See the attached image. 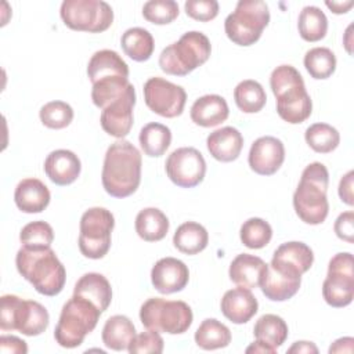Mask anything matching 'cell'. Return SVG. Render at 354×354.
<instances>
[{
    "label": "cell",
    "instance_id": "45",
    "mask_svg": "<svg viewBox=\"0 0 354 354\" xmlns=\"http://www.w3.org/2000/svg\"><path fill=\"white\" fill-rule=\"evenodd\" d=\"M184 8L188 17L201 22L212 21L218 14V3L216 0H188Z\"/></svg>",
    "mask_w": 354,
    "mask_h": 354
},
{
    "label": "cell",
    "instance_id": "30",
    "mask_svg": "<svg viewBox=\"0 0 354 354\" xmlns=\"http://www.w3.org/2000/svg\"><path fill=\"white\" fill-rule=\"evenodd\" d=\"M209 242L206 228L196 221H185L176 230L173 243L177 250L185 254H196L202 252Z\"/></svg>",
    "mask_w": 354,
    "mask_h": 354
},
{
    "label": "cell",
    "instance_id": "40",
    "mask_svg": "<svg viewBox=\"0 0 354 354\" xmlns=\"http://www.w3.org/2000/svg\"><path fill=\"white\" fill-rule=\"evenodd\" d=\"M242 243L249 249H261L267 246L272 238L271 225L259 217L248 218L239 231Z\"/></svg>",
    "mask_w": 354,
    "mask_h": 354
},
{
    "label": "cell",
    "instance_id": "50",
    "mask_svg": "<svg viewBox=\"0 0 354 354\" xmlns=\"http://www.w3.org/2000/svg\"><path fill=\"white\" fill-rule=\"evenodd\" d=\"M288 353L289 354H293V353H296V354H301V353H307V354L314 353V354H317L318 348H317V346L313 342L301 340V342H295L293 346H290L288 348Z\"/></svg>",
    "mask_w": 354,
    "mask_h": 354
},
{
    "label": "cell",
    "instance_id": "20",
    "mask_svg": "<svg viewBox=\"0 0 354 354\" xmlns=\"http://www.w3.org/2000/svg\"><path fill=\"white\" fill-rule=\"evenodd\" d=\"M80 170V159L69 149H55L44 160V173L57 185L72 184L79 177Z\"/></svg>",
    "mask_w": 354,
    "mask_h": 354
},
{
    "label": "cell",
    "instance_id": "24",
    "mask_svg": "<svg viewBox=\"0 0 354 354\" xmlns=\"http://www.w3.org/2000/svg\"><path fill=\"white\" fill-rule=\"evenodd\" d=\"M314 261L311 248L303 242H285L277 248L272 254L271 264L292 270L300 275L307 272Z\"/></svg>",
    "mask_w": 354,
    "mask_h": 354
},
{
    "label": "cell",
    "instance_id": "38",
    "mask_svg": "<svg viewBox=\"0 0 354 354\" xmlns=\"http://www.w3.org/2000/svg\"><path fill=\"white\" fill-rule=\"evenodd\" d=\"M304 140L313 151L318 153H329L337 148L340 134L328 123H314L306 129Z\"/></svg>",
    "mask_w": 354,
    "mask_h": 354
},
{
    "label": "cell",
    "instance_id": "7",
    "mask_svg": "<svg viewBox=\"0 0 354 354\" xmlns=\"http://www.w3.org/2000/svg\"><path fill=\"white\" fill-rule=\"evenodd\" d=\"M50 324L44 306L35 300H24L17 295H3L0 299L1 330H18L25 336L41 335Z\"/></svg>",
    "mask_w": 354,
    "mask_h": 354
},
{
    "label": "cell",
    "instance_id": "21",
    "mask_svg": "<svg viewBox=\"0 0 354 354\" xmlns=\"http://www.w3.org/2000/svg\"><path fill=\"white\" fill-rule=\"evenodd\" d=\"M207 151L220 162H232L238 159L243 147V137L238 129L225 126L214 130L206 138Z\"/></svg>",
    "mask_w": 354,
    "mask_h": 354
},
{
    "label": "cell",
    "instance_id": "34",
    "mask_svg": "<svg viewBox=\"0 0 354 354\" xmlns=\"http://www.w3.org/2000/svg\"><path fill=\"white\" fill-rule=\"evenodd\" d=\"M195 343L203 350L224 348L231 343V330L216 318H206L195 332Z\"/></svg>",
    "mask_w": 354,
    "mask_h": 354
},
{
    "label": "cell",
    "instance_id": "10",
    "mask_svg": "<svg viewBox=\"0 0 354 354\" xmlns=\"http://www.w3.org/2000/svg\"><path fill=\"white\" fill-rule=\"evenodd\" d=\"M115 227L113 214L105 207H91L80 218L79 249L84 257L102 259L111 248V234Z\"/></svg>",
    "mask_w": 354,
    "mask_h": 354
},
{
    "label": "cell",
    "instance_id": "17",
    "mask_svg": "<svg viewBox=\"0 0 354 354\" xmlns=\"http://www.w3.org/2000/svg\"><path fill=\"white\" fill-rule=\"evenodd\" d=\"M300 283V274L270 263L263 272L259 286L267 299L272 301H285L299 292Z\"/></svg>",
    "mask_w": 354,
    "mask_h": 354
},
{
    "label": "cell",
    "instance_id": "47",
    "mask_svg": "<svg viewBox=\"0 0 354 354\" xmlns=\"http://www.w3.org/2000/svg\"><path fill=\"white\" fill-rule=\"evenodd\" d=\"M0 350L1 353H17V354H26L28 346L26 342L17 337V336H6L0 337Z\"/></svg>",
    "mask_w": 354,
    "mask_h": 354
},
{
    "label": "cell",
    "instance_id": "18",
    "mask_svg": "<svg viewBox=\"0 0 354 354\" xmlns=\"http://www.w3.org/2000/svg\"><path fill=\"white\" fill-rule=\"evenodd\" d=\"M189 281V270L184 261L176 257H163L151 270V282L162 295L183 290Z\"/></svg>",
    "mask_w": 354,
    "mask_h": 354
},
{
    "label": "cell",
    "instance_id": "52",
    "mask_svg": "<svg viewBox=\"0 0 354 354\" xmlns=\"http://www.w3.org/2000/svg\"><path fill=\"white\" fill-rule=\"evenodd\" d=\"M245 351L246 353H264V354L266 353H268V354H275L277 353V350H274L272 347H270V346H267V344H264V343H261L259 340L252 343Z\"/></svg>",
    "mask_w": 354,
    "mask_h": 354
},
{
    "label": "cell",
    "instance_id": "42",
    "mask_svg": "<svg viewBox=\"0 0 354 354\" xmlns=\"http://www.w3.org/2000/svg\"><path fill=\"white\" fill-rule=\"evenodd\" d=\"M19 241L28 248H50L54 241L53 227L41 220L32 221L21 230Z\"/></svg>",
    "mask_w": 354,
    "mask_h": 354
},
{
    "label": "cell",
    "instance_id": "15",
    "mask_svg": "<svg viewBox=\"0 0 354 354\" xmlns=\"http://www.w3.org/2000/svg\"><path fill=\"white\" fill-rule=\"evenodd\" d=\"M136 105L134 86L118 100L112 101L101 112V127L109 136L123 140L131 130L134 116L133 108Z\"/></svg>",
    "mask_w": 354,
    "mask_h": 354
},
{
    "label": "cell",
    "instance_id": "14",
    "mask_svg": "<svg viewBox=\"0 0 354 354\" xmlns=\"http://www.w3.org/2000/svg\"><path fill=\"white\" fill-rule=\"evenodd\" d=\"M167 177L181 188L196 187L206 174V162L202 153L192 147L174 149L165 163Z\"/></svg>",
    "mask_w": 354,
    "mask_h": 354
},
{
    "label": "cell",
    "instance_id": "19",
    "mask_svg": "<svg viewBox=\"0 0 354 354\" xmlns=\"http://www.w3.org/2000/svg\"><path fill=\"white\" fill-rule=\"evenodd\" d=\"M221 313L231 322L241 325L254 317L259 310V303L250 289L238 286L224 293L221 299Z\"/></svg>",
    "mask_w": 354,
    "mask_h": 354
},
{
    "label": "cell",
    "instance_id": "31",
    "mask_svg": "<svg viewBox=\"0 0 354 354\" xmlns=\"http://www.w3.org/2000/svg\"><path fill=\"white\" fill-rule=\"evenodd\" d=\"M288 325L279 315L275 314H264L261 315L254 326H253V335L256 340L272 347L274 350H278L285 340L288 339Z\"/></svg>",
    "mask_w": 354,
    "mask_h": 354
},
{
    "label": "cell",
    "instance_id": "13",
    "mask_svg": "<svg viewBox=\"0 0 354 354\" xmlns=\"http://www.w3.org/2000/svg\"><path fill=\"white\" fill-rule=\"evenodd\" d=\"M144 100L147 106L159 116L176 118L184 111L185 90L163 77H149L144 84Z\"/></svg>",
    "mask_w": 354,
    "mask_h": 354
},
{
    "label": "cell",
    "instance_id": "3",
    "mask_svg": "<svg viewBox=\"0 0 354 354\" xmlns=\"http://www.w3.org/2000/svg\"><path fill=\"white\" fill-rule=\"evenodd\" d=\"M270 86L277 98L279 118L290 124L303 123L313 112V102L304 80L292 65L277 66L270 76Z\"/></svg>",
    "mask_w": 354,
    "mask_h": 354
},
{
    "label": "cell",
    "instance_id": "28",
    "mask_svg": "<svg viewBox=\"0 0 354 354\" xmlns=\"http://www.w3.org/2000/svg\"><path fill=\"white\" fill-rule=\"evenodd\" d=\"M169 218L158 207H145L136 217V232L147 242L162 241L169 231Z\"/></svg>",
    "mask_w": 354,
    "mask_h": 354
},
{
    "label": "cell",
    "instance_id": "41",
    "mask_svg": "<svg viewBox=\"0 0 354 354\" xmlns=\"http://www.w3.org/2000/svg\"><path fill=\"white\" fill-rule=\"evenodd\" d=\"M39 116L46 127L59 130L71 124L73 120V109L64 101H51L40 108Z\"/></svg>",
    "mask_w": 354,
    "mask_h": 354
},
{
    "label": "cell",
    "instance_id": "32",
    "mask_svg": "<svg viewBox=\"0 0 354 354\" xmlns=\"http://www.w3.org/2000/svg\"><path fill=\"white\" fill-rule=\"evenodd\" d=\"M120 46L124 54L137 62L148 61L155 48L152 35L140 26L127 29L120 37Z\"/></svg>",
    "mask_w": 354,
    "mask_h": 354
},
{
    "label": "cell",
    "instance_id": "12",
    "mask_svg": "<svg viewBox=\"0 0 354 354\" xmlns=\"http://www.w3.org/2000/svg\"><path fill=\"white\" fill-rule=\"evenodd\" d=\"M322 296L332 307H346L354 297V261L348 252L335 254L328 264Z\"/></svg>",
    "mask_w": 354,
    "mask_h": 354
},
{
    "label": "cell",
    "instance_id": "25",
    "mask_svg": "<svg viewBox=\"0 0 354 354\" xmlns=\"http://www.w3.org/2000/svg\"><path fill=\"white\" fill-rule=\"evenodd\" d=\"M73 295L91 301L97 308L104 313L112 301V288L109 281L98 272H87L82 275L73 289Z\"/></svg>",
    "mask_w": 354,
    "mask_h": 354
},
{
    "label": "cell",
    "instance_id": "51",
    "mask_svg": "<svg viewBox=\"0 0 354 354\" xmlns=\"http://www.w3.org/2000/svg\"><path fill=\"white\" fill-rule=\"evenodd\" d=\"M325 4L335 14H346L354 6L351 0L350 1H326Z\"/></svg>",
    "mask_w": 354,
    "mask_h": 354
},
{
    "label": "cell",
    "instance_id": "37",
    "mask_svg": "<svg viewBox=\"0 0 354 354\" xmlns=\"http://www.w3.org/2000/svg\"><path fill=\"white\" fill-rule=\"evenodd\" d=\"M234 100L242 112L256 113L264 108L267 95L259 82L246 79L238 83L234 88Z\"/></svg>",
    "mask_w": 354,
    "mask_h": 354
},
{
    "label": "cell",
    "instance_id": "33",
    "mask_svg": "<svg viewBox=\"0 0 354 354\" xmlns=\"http://www.w3.org/2000/svg\"><path fill=\"white\" fill-rule=\"evenodd\" d=\"M140 145L145 155L151 158L162 156L171 142V131L167 126L156 122L147 123L138 136Z\"/></svg>",
    "mask_w": 354,
    "mask_h": 354
},
{
    "label": "cell",
    "instance_id": "53",
    "mask_svg": "<svg viewBox=\"0 0 354 354\" xmlns=\"http://www.w3.org/2000/svg\"><path fill=\"white\" fill-rule=\"evenodd\" d=\"M351 29H353V25H350L347 29H346V33H344V40H343V44L347 50L348 54H353V48H351V44H353V40H351Z\"/></svg>",
    "mask_w": 354,
    "mask_h": 354
},
{
    "label": "cell",
    "instance_id": "49",
    "mask_svg": "<svg viewBox=\"0 0 354 354\" xmlns=\"http://www.w3.org/2000/svg\"><path fill=\"white\" fill-rule=\"evenodd\" d=\"M353 337H340L332 343V346L329 347V353H353Z\"/></svg>",
    "mask_w": 354,
    "mask_h": 354
},
{
    "label": "cell",
    "instance_id": "27",
    "mask_svg": "<svg viewBox=\"0 0 354 354\" xmlns=\"http://www.w3.org/2000/svg\"><path fill=\"white\" fill-rule=\"evenodd\" d=\"M87 75L93 84L109 76L129 77V66L116 51L105 48L91 55L87 65Z\"/></svg>",
    "mask_w": 354,
    "mask_h": 354
},
{
    "label": "cell",
    "instance_id": "39",
    "mask_svg": "<svg viewBox=\"0 0 354 354\" xmlns=\"http://www.w3.org/2000/svg\"><path fill=\"white\" fill-rule=\"evenodd\" d=\"M304 66L311 77L328 79L336 69V57L328 47H314L304 55Z\"/></svg>",
    "mask_w": 354,
    "mask_h": 354
},
{
    "label": "cell",
    "instance_id": "23",
    "mask_svg": "<svg viewBox=\"0 0 354 354\" xmlns=\"http://www.w3.org/2000/svg\"><path fill=\"white\" fill-rule=\"evenodd\" d=\"M191 120L202 127H214L230 115L227 101L217 94H206L195 100L191 106Z\"/></svg>",
    "mask_w": 354,
    "mask_h": 354
},
{
    "label": "cell",
    "instance_id": "29",
    "mask_svg": "<svg viewBox=\"0 0 354 354\" xmlns=\"http://www.w3.org/2000/svg\"><path fill=\"white\" fill-rule=\"evenodd\" d=\"M102 343L115 351L127 350L136 337V328L126 315H112L102 328Z\"/></svg>",
    "mask_w": 354,
    "mask_h": 354
},
{
    "label": "cell",
    "instance_id": "22",
    "mask_svg": "<svg viewBox=\"0 0 354 354\" xmlns=\"http://www.w3.org/2000/svg\"><path fill=\"white\" fill-rule=\"evenodd\" d=\"M51 195L47 185L37 178H24L18 183L14 201L17 207L24 213H40L50 203Z\"/></svg>",
    "mask_w": 354,
    "mask_h": 354
},
{
    "label": "cell",
    "instance_id": "8",
    "mask_svg": "<svg viewBox=\"0 0 354 354\" xmlns=\"http://www.w3.org/2000/svg\"><path fill=\"white\" fill-rule=\"evenodd\" d=\"M270 22L268 6L263 0H241L225 18L227 37L238 46L254 44Z\"/></svg>",
    "mask_w": 354,
    "mask_h": 354
},
{
    "label": "cell",
    "instance_id": "16",
    "mask_svg": "<svg viewBox=\"0 0 354 354\" xmlns=\"http://www.w3.org/2000/svg\"><path fill=\"white\" fill-rule=\"evenodd\" d=\"M285 160L282 141L272 136L257 138L249 151L248 162L250 169L260 176H271L279 170Z\"/></svg>",
    "mask_w": 354,
    "mask_h": 354
},
{
    "label": "cell",
    "instance_id": "4",
    "mask_svg": "<svg viewBox=\"0 0 354 354\" xmlns=\"http://www.w3.org/2000/svg\"><path fill=\"white\" fill-rule=\"evenodd\" d=\"M328 184L329 173L324 163L313 162L306 166L293 194L295 212L306 224L318 225L325 221L329 212Z\"/></svg>",
    "mask_w": 354,
    "mask_h": 354
},
{
    "label": "cell",
    "instance_id": "11",
    "mask_svg": "<svg viewBox=\"0 0 354 354\" xmlns=\"http://www.w3.org/2000/svg\"><path fill=\"white\" fill-rule=\"evenodd\" d=\"M59 15L69 29L88 33H101L113 22V10L102 0H65Z\"/></svg>",
    "mask_w": 354,
    "mask_h": 354
},
{
    "label": "cell",
    "instance_id": "36",
    "mask_svg": "<svg viewBox=\"0 0 354 354\" xmlns=\"http://www.w3.org/2000/svg\"><path fill=\"white\" fill-rule=\"evenodd\" d=\"M133 84L129 82V77H122V76L104 77L93 84V90H91L93 104L104 109L112 101L118 100L124 93H127Z\"/></svg>",
    "mask_w": 354,
    "mask_h": 354
},
{
    "label": "cell",
    "instance_id": "48",
    "mask_svg": "<svg viewBox=\"0 0 354 354\" xmlns=\"http://www.w3.org/2000/svg\"><path fill=\"white\" fill-rule=\"evenodd\" d=\"M353 180H354V171H347L340 183H339V196L343 203L353 206L354 205V196H353Z\"/></svg>",
    "mask_w": 354,
    "mask_h": 354
},
{
    "label": "cell",
    "instance_id": "35",
    "mask_svg": "<svg viewBox=\"0 0 354 354\" xmlns=\"http://www.w3.org/2000/svg\"><path fill=\"white\" fill-rule=\"evenodd\" d=\"M297 29L303 40L310 43L319 41L328 32V18L321 8L307 6L299 14Z\"/></svg>",
    "mask_w": 354,
    "mask_h": 354
},
{
    "label": "cell",
    "instance_id": "46",
    "mask_svg": "<svg viewBox=\"0 0 354 354\" xmlns=\"http://www.w3.org/2000/svg\"><path fill=\"white\" fill-rule=\"evenodd\" d=\"M335 232L342 241L354 242V213L351 210L339 214L335 221Z\"/></svg>",
    "mask_w": 354,
    "mask_h": 354
},
{
    "label": "cell",
    "instance_id": "6",
    "mask_svg": "<svg viewBox=\"0 0 354 354\" xmlns=\"http://www.w3.org/2000/svg\"><path fill=\"white\" fill-rule=\"evenodd\" d=\"M102 313L84 297L73 295L62 307L54 330L55 342L65 348L80 346L90 332L94 330Z\"/></svg>",
    "mask_w": 354,
    "mask_h": 354
},
{
    "label": "cell",
    "instance_id": "5",
    "mask_svg": "<svg viewBox=\"0 0 354 354\" xmlns=\"http://www.w3.org/2000/svg\"><path fill=\"white\" fill-rule=\"evenodd\" d=\"M212 53L206 35L198 30L184 33L178 41L165 47L159 55V66L167 75L187 76L203 65Z\"/></svg>",
    "mask_w": 354,
    "mask_h": 354
},
{
    "label": "cell",
    "instance_id": "2",
    "mask_svg": "<svg viewBox=\"0 0 354 354\" xmlns=\"http://www.w3.org/2000/svg\"><path fill=\"white\" fill-rule=\"evenodd\" d=\"M18 272L44 296H57L65 286L66 271L50 248L22 246L15 256Z\"/></svg>",
    "mask_w": 354,
    "mask_h": 354
},
{
    "label": "cell",
    "instance_id": "9",
    "mask_svg": "<svg viewBox=\"0 0 354 354\" xmlns=\"http://www.w3.org/2000/svg\"><path fill=\"white\" fill-rule=\"evenodd\" d=\"M140 319L147 329L169 335H181L189 329L194 315L185 301L151 297L142 303Z\"/></svg>",
    "mask_w": 354,
    "mask_h": 354
},
{
    "label": "cell",
    "instance_id": "26",
    "mask_svg": "<svg viewBox=\"0 0 354 354\" xmlns=\"http://www.w3.org/2000/svg\"><path fill=\"white\" fill-rule=\"evenodd\" d=\"M266 267L267 263L263 259L254 254L241 253L231 261L228 275L230 279L238 286L253 289L260 285Z\"/></svg>",
    "mask_w": 354,
    "mask_h": 354
},
{
    "label": "cell",
    "instance_id": "1",
    "mask_svg": "<svg viewBox=\"0 0 354 354\" xmlns=\"http://www.w3.org/2000/svg\"><path fill=\"white\" fill-rule=\"evenodd\" d=\"M142 158L140 151L126 140L109 145L102 165V185L113 198H126L134 194L141 181Z\"/></svg>",
    "mask_w": 354,
    "mask_h": 354
},
{
    "label": "cell",
    "instance_id": "44",
    "mask_svg": "<svg viewBox=\"0 0 354 354\" xmlns=\"http://www.w3.org/2000/svg\"><path fill=\"white\" fill-rule=\"evenodd\" d=\"M163 346H165V342L159 335V332L148 329L147 332L136 335L127 351L130 354H147V353L159 354L163 351Z\"/></svg>",
    "mask_w": 354,
    "mask_h": 354
},
{
    "label": "cell",
    "instance_id": "43",
    "mask_svg": "<svg viewBox=\"0 0 354 354\" xmlns=\"http://www.w3.org/2000/svg\"><path fill=\"white\" fill-rule=\"evenodd\" d=\"M178 12V4L174 0H149L142 6L144 18L155 25L173 22Z\"/></svg>",
    "mask_w": 354,
    "mask_h": 354
}]
</instances>
